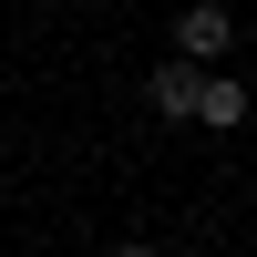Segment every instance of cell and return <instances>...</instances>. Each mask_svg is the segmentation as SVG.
<instances>
[{"label": "cell", "mask_w": 257, "mask_h": 257, "mask_svg": "<svg viewBox=\"0 0 257 257\" xmlns=\"http://www.w3.org/2000/svg\"><path fill=\"white\" fill-rule=\"evenodd\" d=\"M196 113L216 123V134H226V123H247V82H216V72H206V82H196Z\"/></svg>", "instance_id": "cell-3"}, {"label": "cell", "mask_w": 257, "mask_h": 257, "mask_svg": "<svg viewBox=\"0 0 257 257\" xmlns=\"http://www.w3.org/2000/svg\"><path fill=\"white\" fill-rule=\"evenodd\" d=\"M196 62H155V113H196Z\"/></svg>", "instance_id": "cell-2"}, {"label": "cell", "mask_w": 257, "mask_h": 257, "mask_svg": "<svg viewBox=\"0 0 257 257\" xmlns=\"http://www.w3.org/2000/svg\"><path fill=\"white\" fill-rule=\"evenodd\" d=\"M226 41H237V21H226V11H216V0H196V11H185V21H175V62H196V72H206V62H216V52H226Z\"/></svg>", "instance_id": "cell-1"}, {"label": "cell", "mask_w": 257, "mask_h": 257, "mask_svg": "<svg viewBox=\"0 0 257 257\" xmlns=\"http://www.w3.org/2000/svg\"><path fill=\"white\" fill-rule=\"evenodd\" d=\"M103 257H165V247H103Z\"/></svg>", "instance_id": "cell-4"}]
</instances>
